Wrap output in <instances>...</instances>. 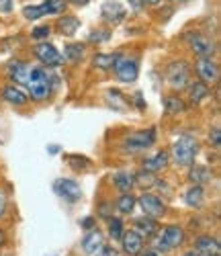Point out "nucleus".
Segmentation results:
<instances>
[{"instance_id": "f257e3e1", "label": "nucleus", "mask_w": 221, "mask_h": 256, "mask_svg": "<svg viewBox=\"0 0 221 256\" xmlns=\"http://www.w3.org/2000/svg\"><path fill=\"white\" fill-rule=\"evenodd\" d=\"M54 74L50 70H43V68H31L29 72V80H27V86L31 90V98L35 100H46L52 94V86H54Z\"/></svg>"}, {"instance_id": "f03ea898", "label": "nucleus", "mask_w": 221, "mask_h": 256, "mask_svg": "<svg viewBox=\"0 0 221 256\" xmlns=\"http://www.w3.org/2000/svg\"><path fill=\"white\" fill-rule=\"evenodd\" d=\"M196 154H198V142H196L194 136L184 134V136H180L178 140L174 142L172 156H174V160H176L178 166H192Z\"/></svg>"}, {"instance_id": "7ed1b4c3", "label": "nucleus", "mask_w": 221, "mask_h": 256, "mask_svg": "<svg viewBox=\"0 0 221 256\" xmlns=\"http://www.w3.org/2000/svg\"><path fill=\"white\" fill-rule=\"evenodd\" d=\"M166 80L174 90H184L190 84V72L184 62H172L166 70Z\"/></svg>"}, {"instance_id": "20e7f679", "label": "nucleus", "mask_w": 221, "mask_h": 256, "mask_svg": "<svg viewBox=\"0 0 221 256\" xmlns=\"http://www.w3.org/2000/svg\"><path fill=\"white\" fill-rule=\"evenodd\" d=\"M182 242H184V230L180 226H168L162 230L156 248L158 250H172V248H178Z\"/></svg>"}, {"instance_id": "39448f33", "label": "nucleus", "mask_w": 221, "mask_h": 256, "mask_svg": "<svg viewBox=\"0 0 221 256\" xmlns=\"http://www.w3.org/2000/svg\"><path fill=\"white\" fill-rule=\"evenodd\" d=\"M156 142V132L154 130H146V132H136L131 134L129 138H125V150L129 152H142V150H148L150 146H154Z\"/></svg>"}, {"instance_id": "423d86ee", "label": "nucleus", "mask_w": 221, "mask_h": 256, "mask_svg": "<svg viewBox=\"0 0 221 256\" xmlns=\"http://www.w3.org/2000/svg\"><path fill=\"white\" fill-rule=\"evenodd\" d=\"M186 44L190 46V50L198 56V58H211L215 54V46L211 44V41L201 35V33H186Z\"/></svg>"}, {"instance_id": "0eeeda50", "label": "nucleus", "mask_w": 221, "mask_h": 256, "mask_svg": "<svg viewBox=\"0 0 221 256\" xmlns=\"http://www.w3.org/2000/svg\"><path fill=\"white\" fill-rule=\"evenodd\" d=\"M35 58L43 64V66H60V64L64 62V58H62V54L52 46V44H48V41H43V44H39V46H35Z\"/></svg>"}, {"instance_id": "6e6552de", "label": "nucleus", "mask_w": 221, "mask_h": 256, "mask_svg": "<svg viewBox=\"0 0 221 256\" xmlns=\"http://www.w3.org/2000/svg\"><path fill=\"white\" fill-rule=\"evenodd\" d=\"M117 78L121 82H136L138 80V74H140V66H138V62L134 58H119L117 62V66L113 68Z\"/></svg>"}, {"instance_id": "1a4fd4ad", "label": "nucleus", "mask_w": 221, "mask_h": 256, "mask_svg": "<svg viewBox=\"0 0 221 256\" xmlns=\"http://www.w3.org/2000/svg\"><path fill=\"white\" fill-rule=\"evenodd\" d=\"M140 205H142L146 216L152 218V220H160L164 216V211H166L164 201L160 197H156V195H150V193H144L140 197Z\"/></svg>"}, {"instance_id": "9d476101", "label": "nucleus", "mask_w": 221, "mask_h": 256, "mask_svg": "<svg viewBox=\"0 0 221 256\" xmlns=\"http://www.w3.org/2000/svg\"><path fill=\"white\" fill-rule=\"evenodd\" d=\"M54 188H56V193H58L62 199L70 201V203H76V201L82 197V188H80V184L74 182V180H70V178H60V180L56 182Z\"/></svg>"}, {"instance_id": "9b49d317", "label": "nucleus", "mask_w": 221, "mask_h": 256, "mask_svg": "<svg viewBox=\"0 0 221 256\" xmlns=\"http://www.w3.org/2000/svg\"><path fill=\"white\" fill-rule=\"evenodd\" d=\"M196 74L201 76V80L205 84H213L219 78V68H217V64L211 58H201L196 62Z\"/></svg>"}, {"instance_id": "f8f14e48", "label": "nucleus", "mask_w": 221, "mask_h": 256, "mask_svg": "<svg viewBox=\"0 0 221 256\" xmlns=\"http://www.w3.org/2000/svg\"><path fill=\"white\" fill-rule=\"evenodd\" d=\"M121 244H123L125 254H129V256H138V254H142V248H144V240H142V236H140L136 230L125 232L123 236H121Z\"/></svg>"}, {"instance_id": "ddd939ff", "label": "nucleus", "mask_w": 221, "mask_h": 256, "mask_svg": "<svg viewBox=\"0 0 221 256\" xmlns=\"http://www.w3.org/2000/svg\"><path fill=\"white\" fill-rule=\"evenodd\" d=\"M102 246H104V238L98 230H90L82 240V250L86 254H96V252H100Z\"/></svg>"}, {"instance_id": "4468645a", "label": "nucleus", "mask_w": 221, "mask_h": 256, "mask_svg": "<svg viewBox=\"0 0 221 256\" xmlns=\"http://www.w3.org/2000/svg\"><path fill=\"white\" fill-rule=\"evenodd\" d=\"M100 14H102V18L108 20V23H121L125 18V6L119 2H104L100 6Z\"/></svg>"}, {"instance_id": "2eb2a0df", "label": "nucleus", "mask_w": 221, "mask_h": 256, "mask_svg": "<svg viewBox=\"0 0 221 256\" xmlns=\"http://www.w3.org/2000/svg\"><path fill=\"white\" fill-rule=\"evenodd\" d=\"M194 250L196 252H201L203 256H219V242L211 236H201V238H196L194 242Z\"/></svg>"}, {"instance_id": "dca6fc26", "label": "nucleus", "mask_w": 221, "mask_h": 256, "mask_svg": "<svg viewBox=\"0 0 221 256\" xmlns=\"http://www.w3.org/2000/svg\"><path fill=\"white\" fill-rule=\"evenodd\" d=\"M29 72H31V68L27 66L25 62H14V64H10V66H8V76L14 82H18V84H27Z\"/></svg>"}, {"instance_id": "f3484780", "label": "nucleus", "mask_w": 221, "mask_h": 256, "mask_svg": "<svg viewBox=\"0 0 221 256\" xmlns=\"http://www.w3.org/2000/svg\"><path fill=\"white\" fill-rule=\"evenodd\" d=\"M2 98L4 100H8L10 104H16V106H23V104H27L29 102V96L20 90V88H16V86H6L4 90H2Z\"/></svg>"}, {"instance_id": "a211bd4d", "label": "nucleus", "mask_w": 221, "mask_h": 256, "mask_svg": "<svg viewBox=\"0 0 221 256\" xmlns=\"http://www.w3.org/2000/svg\"><path fill=\"white\" fill-rule=\"evenodd\" d=\"M119 58H121V54H96L92 64H94V68H98V70H113L117 66Z\"/></svg>"}, {"instance_id": "6ab92c4d", "label": "nucleus", "mask_w": 221, "mask_h": 256, "mask_svg": "<svg viewBox=\"0 0 221 256\" xmlns=\"http://www.w3.org/2000/svg\"><path fill=\"white\" fill-rule=\"evenodd\" d=\"M211 170L207 168V166H201V164H194V166H190V172H188V178H190V182H194V184H198V186H203L205 182H209L211 180Z\"/></svg>"}, {"instance_id": "aec40b11", "label": "nucleus", "mask_w": 221, "mask_h": 256, "mask_svg": "<svg viewBox=\"0 0 221 256\" xmlns=\"http://www.w3.org/2000/svg\"><path fill=\"white\" fill-rule=\"evenodd\" d=\"M170 162V156L166 152H158L154 158H148L144 162V170H150V172H158V170H164Z\"/></svg>"}, {"instance_id": "412c9836", "label": "nucleus", "mask_w": 221, "mask_h": 256, "mask_svg": "<svg viewBox=\"0 0 221 256\" xmlns=\"http://www.w3.org/2000/svg\"><path fill=\"white\" fill-rule=\"evenodd\" d=\"M184 201H186L188 207H201L205 203V190H203V186L192 184L184 193Z\"/></svg>"}, {"instance_id": "4be33fe9", "label": "nucleus", "mask_w": 221, "mask_h": 256, "mask_svg": "<svg viewBox=\"0 0 221 256\" xmlns=\"http://www.w3.org/2000/svg\"><path fill=\"white\" fill-rule=\"evenodd\" d=\"M188 94H190V100L192 102H201L209 96V86L203 82V80H198V82H190L188 84Z\"/></svg>"}, {"instance_id": "5701e85b", "label": "nucleus", "mask_w": 221, "mask_h": 256, "mask_svg": "<svg viewBox=\"0 0 221 256\" xmlns=\"http://www.w3.org/2000/svg\"><path fill=\"white\" fill-rule=\"evenodd\" d=\"M115 186L121 190V193H129V190L131 188H134V174H131V172H127V170H121V172H117L115 174Z\"/></svg>"}, {"instance_id": "b1692460", "label": "nucleus", "mask_w": 221, "mask_h": 256, "mask_svg": "<svg viewBox=\"0 0 221 256\" xmlns=\"http://www.w3.org/2000/svg\"><path fill=\"white\" fill-rule=\"evenodd\" d=\"M78 27H80V20L76 16H62L58 20V29L62 35H74L78 31Z\"/></svg>"}, {"instance_id": "393cba45", "label": "nucleus", "mask_w": 221, "mask_h": 256, "mask_svg": "<svg viewBox=\"0 0 221 256\" xmlns=\"http://www.w3.org/2000/svg\"><path fill=\"white\" fill-rule=\"evenodd\" d=\"M156 220L152 218H142V220H136V232L140 236H154V232H156Z\"/></svg>"}, {"instance_id": "a878e982", "label": "nucleus", "mask_w": 221, "mask_h": 256, "mask_svg": "<svg viewBox=\"0 0 221 256\" xmlns=\"http://www.w3.org/2000/svg\"><path fill=\"white\" fill-rule=\"evenodd\" d=\"M134 182L142 188H152L158 180H156V174L154 172H150V170H142V172L134 174Z\"/></svg>"}, {"instance_id": "bb28decb", "label": "nucleus", "mask_w": 221, "mask_h": 256, "mask_svg": "<svg viewBox=\"0 0 221 256\" xmlns=\"http://www.w3.org/2000/svg\"><path fill=\"white\" fill-rule=\"evenodd\" d=\"M43 14H58L66 10V0H46L43 4H39Z\"/></svg>"}, {"instance_id": "cd10ccee", "label": "nucleus", "mask_w": 221, "mask_h": 256, "mask_svg": "<svg viewBox=\"0 0 221 256\" xmlns=\"http://www.w3.org/2000/svg\"><path fill=\"white\" fill-rule=\"evenodd\" d=\"M136 197L131 195V193H123V197H119V201H117V207H119V211L121 213H131L134 211V207H136Z\"/></svg>"}, {"instance_id": "c85d7f7f", "label": "nucleus", "mask_w": 221, "mask_h": 256, "mask_svg": "<svg viewBox=\"0 0 221 256\" xmlns=\"http://www.w3.org/2000/svg\"><path fill=\"white\" fill-rule=\"evenodd\" d=\"M82 54H84V46L82 44H70V46H66V50H64V58L70 60V62L80 60Z\"/></svg>"}, {"instance_id": "c756f323", "label": "nucleus", "mask_w": 221, "mask_h": 256, "mask_svg": "<svg viewBox=\"0 0 221 256\" xmlns=\"http://www.w3.org/2000/svg\"><path fill=\"white\" fill-rule=\"evenodd\" d=\"M164 106H166V113H170V115L184 111L182 100H180V98H176V96H166V98H164Z\"/></svg>"}, {"instance_id": "7c9ffc66", "label": "nucleus", "mask_w": 221, "mask_h": 256, "mask_svg": "<svg viewBox=\"0 0 221 256\" xmlns=\"http://www.w3.org/2000/svg\"><path fill=\"white\" fill-rule=\"evenodd\" d=\"M108 234H110V238L113 240H121V236H123V224H121V220H110V224H108Z\"/></svg>"}, {"instance_id": "2f4dec72", "label": "nucleus", "mask_w": 221, "mask_h": 256, "mask_svg": "<svg viewBox=\"0 0 221 256\" xmlns=\"http://www.w3.org/2000/svg\"><path fill=\"white\" fill-rule=\"evenodd\" d=\"M23 16L25 18H29V20H35V18H41L43 16V10H41V6L37 4H31V6H25L23 8Z\"/></svg>"}, {"instance_id": "473e14b6", "label": "nucleus", "mask_w": 221, "mask_h": 256, "mask_svg": "<svg viewBox=\"0 0 221 256\" xmlns=\"http://www.w3.org/2000/svg\"><path fill=\"white\" fill-rule=\"evenodd\" d=\"M50 27L48 25H41V27H35L33 31H31V37L33 39H37V41H46L48 37H50Z\"/></svg>"}, {"instance_id": "72a5a7b5", "label": "nucleus", "mask_w": 221, "mask_h": 256, "mask_svg": "<svg viewBox=\"0 0 221 256\" xmlns=\"http://www.w3.org/2000/svg\"><path fill=\"white\" fill-rule=\"evenodd\" d=\"M106 96L110 98V104L115 102V104L119 106V109H125V102H121V100H125V96H123L119 90H108V92H106Z\"/></svg>"}, {"instance_id": "f704fd0d", "label": "nucleus", "mask_w": 221, "mask_h": 256, "mask_svg": "<svg viewBox=\"0 0 221 256\" xmlns=\"http://www.w3.org/2000/svg\"><path fill=\"white\" fill-rule=\"evenodd\" d=\"M68 162H70L74 168H80V164H90L86 158H78V156H68Z\"/></svg>"}, {"instance_id": "c9c22d12", "label": "nucleus", "mask_w": 221, "mask_h": 256, "mask_svg": "<svg viewBox=\"0 0 221 256\" xmlns=\"http://www.w3.org/2000/svg\"><path fill=\"white\" fill-rule=\"evenodd\" d=\"M209 140L213 142V146H215V148H219V140H221V138H219V130H217V127H215V130L209 134Z\"/></svg>"}, {"instance_id": "e433bc0d", "label": "nucleus", "mask_w": 221, "mask_h": 256, "mask_svg": "<svg viewBox=\"0 0 221 256\" xmlns=\"http://www.w3.org/2000/svg\"><path fill=\"white\" fill-rule=\"evenodd\" d=\"M12 8V0H0V12H8Z\"/></svg>"}, {"instance_id": "4c0bfd02", "label": "nucleus", "mask_w": 221, "mask_h": 256, "mask_svg": "<svg viewBox=\"0 0 221 256\" xmlns=\"http://www.w3.org/2000/svg\"><path fill=\"white\" fill-rule=\"evenodd\" d=\"M4 211H6V199H4L2 195H0V218L4 216Z\"/></svg>"}, {"instance_id": "58836bf2", "label": "nucleus", "mask_w": 221, "mask_h": 256, "mask_svg": "<svg viewBox=\"0 0 221 256\" xmlns=\"http://www.w3.org/2000/svg\"><path fill=\"white\" fill-rule=\"evenodd\" d=\"M70 2H74V4H78V6H84V4L90 2V0H70Z\"/></svg>"}, {"instance_id": "ea45409f", "label": "nucleus", "mask_w": 221, "mask_h": 256, "mask_svg": "<svg viewBox=\"0 0 221 256\" xmlns=\"http://www.w3.org/2000/svg\"><path fill=\"white\" fill-rule=\"evenodd\" d=\"M142 2H146V4H152V6H156V4H160V0H142Z\"/></svg>"}, {"instance_id": "a19ab883", "label": "nucleus", "mask_w": 221, "mask_h": 256, "mask_svg": "<svg viewBox=\"0 0 221 256\" xmlns=\"http://www.w3.org/2000/svg\"><path fill=\"white\" fill-rule=\"evenodd\" d=\"M184 256H203V254H201V252H196V250H188Z\"/></svg>"}, {"instance_id": "79ce46f5", "label": "nucleus", "mask_w": 221, "mask_h": 256, "mask_svg": "<svg viewBox=\"0 0 221 256\" xmlns=\"http://www.w3.org/2000/svg\"><path fill=\"white\" fill-rule=\"evenodd\" d=\"M82 226H84V228H90V226H92V218H88V220H84V222H82Z\"/></svg>"}, {"instance_id": "37998d69", "label": "nucleus", "mask_w": 221, "mask_h": 256, "mask_svg": "<svg viewBox=\"0 0 221 256\" xmlns=\"http://www.w3.org/2000/svg\"><path fill=\"white\" fill-rule=\"evenodd\" d=\"M4 242H6V236H4V232H2V230H0V246H2Z\"/></svg>"}, {"instance_id": "c03bdc74", "label": "nucleus", "mask_w": 221, "mask_h": 256, "mask_svg": "<svg viewBox=\"0 0 221 256\" xmlns=\"http://www.w3.org/2000/svg\"><path fill=\"white\" fill-rule=\"evenodd\" d=\"M140 2H142V0H131V4H134V8H140Z\"/></svg>"}, {"instance_id": "a18cd8bd", "label": "nucleus", "mask_w": 221, "mask_h": 256, "mask_svg": "<svg viewBox=\"0 0 221 256\" xmlns=\"http://www.w3.org/2000/svg\"><path fill=\"white\" fill-rule=\"evenodd\" d=\"M142 256H158L156 252H146V254H142Z\"/></svg>"}]
</instances>
